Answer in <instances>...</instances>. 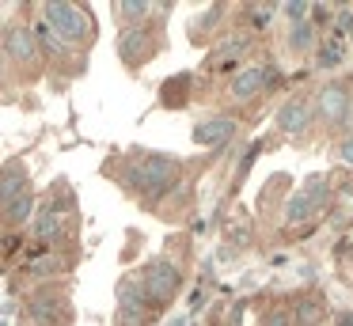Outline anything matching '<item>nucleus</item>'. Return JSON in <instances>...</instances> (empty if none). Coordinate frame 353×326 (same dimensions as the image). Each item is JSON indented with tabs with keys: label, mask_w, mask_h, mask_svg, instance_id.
I'll return each mask as SVG.
<instances>
[{
	"label": "nucleus",
	"mask_w": 353,
	"mask_h": 326,
	"mask_svg": "<svg viewBox=\"0 0 353 326\" xmlns=\"http://www.w3.org/2000/svg\"><path fill=\"white\" fill-rule=\"evenodd\" d=\"M148 12H152V4H118V15H122V23H130V27H137Z\"/></svg>",
	"instance_id": "a211bd4d"
},
{
	"label": "nucleus",
	"mask_w": 353,
	"mask_h": 326,
	"mask_svg": "<svg viewBox=\"0 0 353 326\" xmlns=\"http://www.w3.org/2000/svg\"><path fill=\"white\" fill-rule=\"evenodd\" d=\"M118 50H122V57L130 61V65H141V61L148 57V50H152V38H148L145 30L130 27V30H122V38H118Z\"/></svg>",
	"instance_id": "6e6552de"
},
{
	"label": "nucleus",
	"mask_w": 353,
	"mask_h": 326,
	"mask_svg": "<svg viewBox=\"0 0 353 326\" xmlns=\"http://www.w3.org/2000/svg\"><path fill=\"white\" fill-rule=\"evenodd\" d=\"M42 12H46V19H50V27L57 30V34L65 38V42H77V38H84L88 30V19H84V12H80L77 4H61V0H50L46 8H42Z\"/></svg>",
	"instance_id": "7ed1b4c3"
},
{
	"label": "nucleus",
	"mask_w": 353,
	"mask_h": 326,
	"mask_svg": "<svg viewBox=\"0 0 353 326\" xmlns=\"http://www.w3.org/2000/svg\"><path fill=\"white\" fill-rule=\"evenodd\" d=\"M350 27H353V12H350V8H342V12H338V19H334V34H345Z\"/></svg>",
	"instance_id": "5701e85b"
},
{
	"label": "nucleus",
	"mask_w": 353,
	"mask_h": 326,
	"mask_svg": "<svg viewBox=\"0 0 353 326\" xmlns=\"http://www.w3.org/2000/svg\"><path fill=\"white\" fill-rule=\"evenodd\" d=\"M342 38H334V42H327V45H323V53H319V65L323 68H334L338 65V61H342Z\"/></svg>",
	"instance_id": "aec40b11"
},
{
	"label": "nucleus",
	"mask_w": 353,
	"mask_h": 326,
	"mask_svg": "<svg viewBox=\"0 0 353 326\" xmlns=\"http://www.w3.org/2000/svg\"><path fill=\"white\" fill-rule=\"evenodd\" d=\"M289 323H292V318L285 315V311H270V315H266V326H289Z\"/></svg>",
	"instance_id": "393cba45"
},
{
	"label": "nucleus",
	"mask_w": 353,
	"mask_h": 326,
	"mask_svg": "<svg viewBox=\"0 0 353 326\" xmlns=\"http://www.w3.org/2000/svg\"><path fill=\"white\" fill-rule=\"evenodd\" d=\"M338 326H353V311H342V315H338Z\"/></svg>",
	"instance_id": "bb28decb"
},
{
	"label": "nucleus",
	"mask_w": 353,
	"mask_h": 326,
	"mask_svg": "<svg viewBox=\"0 0 353 326\" xmlns=\"http://www.w3.org/2000/svg\"><path fill=\"white\" fill-rule=\"evenodd\" d=\"M23 190H27V171H23V163L16 159V163H8L4 174H0V209H4L8 201H16Z\"/></svg>",
	"instance_id": "1a4fd4ad"
},
{
	"label": "nucleus",
	"mask_w": 353,
	"mask_h": 326,
	"mask_svg": "<svg viewBox=\"0 0 353 326\" xmlns=\"http://www.w3.org/2000/svg\"><path fill=\"white\" fill-rule=\"evenodd\" d=\"M232 136H236V118H205L194 125V141L205 144V148H213V144H228Z\"/></svg>",
	"instance_id": "39448f33"
},
{
	"label": "nucleus",
	"mask_w": 353,
	"mask_h": 326,
	"mask_svg": "<svg viewBox=\"0 0 353 326\" xmlns=\"http://www.w3.org/2000/svg\"><path fill=\"white\" fill-rule=\"evenodd\" d=\"M319 315H323L319 300H304L296 307V326H319Z\"/></svg>",
	"instance_id": "f3484780"
},
{
	"label": "nucleus",
	"mask_w": 353,
	"mask_h": 326,
	"mask_svg": "<svg viewBox=\"0 0 353 326\" xmlns=\"http://www.w3.org/2000/svg\"><path fill=\"white\" fill-rule=\"evenodd\" d=\"M34 42H42L50 53H61V42H57V38H54V30H50V27H42V23L34 27Z\"/></svg>",
	"instance_id": "4be33fe9"
},
{
	"label": "nucleus",
	"mask_w": 353,
	"mask_h": 326,
	"mask_svg": "<svg viewBox=\"0 0 353 326\" xmlns=\"http://www.w3.org/2000/svg\"><path fill=\"white\" fill-rule=\"evenodd\" d=\"M307 125H312V106L304 99H292L277 110V129H285V133H304Z\"/></svg>",
	"instance_id": "423d86ee"
},
{
	"label": "nucleus",
	"mask_w": 353,
	"mask_h": 326,
	"mask_svg": "<svg viewBox=\"0 0 353 326\" xmlns=\"http://www.w3.org/2000/svg\"><path fill=\"white\" fill-rule=\"evenodd\" d=\"M27 318L34 326H65L72 318V307L65 296H54V292H42L27 303Z\"/></svg>",
	"instance_id": "20e7f679"
},
{
	"label": "nucleus",
	"mask_w": 353,
	"mask_h": 326,
	"mask_svg": "<svg viewBox=\"0 0 353 326\" xmlns=\"http://www.w3.org/2000/svg\"><path fill=\"white\" fill-rule=\"evenodd\" d=\"M274 12H277L274 4H251V8H243V15L251 19V27H266L270 15H274Z\"/></svg>",
	"instance_id": "6ab92c4d"
},
{
	"label": "nucleus",
	"mask_w": 353,
	"mask_h": 326,
	"mask_svg": "<svg viewBox=\"0 0 353 326\" xmlns=\"http://www.w3.org/2000/svg\"><path fill=\"white\" fill-rule=\"evenodd\" d=\"M243 50H247V38H224L221 45H216V65H228L232 57H243Z\"/></svg>",
	"instance_id": "dca6fc26"
},
{
	"label": "nucleus",
	"mask_w": 353,
	"mask_h": 326,
	"mask_svg": "<svg viewBox=\"0 0 353 326\" xmlns=\"http://www.w3.org/2000/svg\"><path fill=\"white\" fill-rule=\"evenodd\" d=\"M312 38H315V27L307 19H292V30H289V50H296V53H304L307 45H312Z\"/></svg>",
	"instance_id": "4468645a"
},
{
	"label": "nucleus",
	"mask_w": 353,
	"mask_h": 326,
	"mask_svg": "<svg viewBox=\"0 0 353 326\" xmlns=\"http://www.w3.org/2000/svg\"><path fill=\"white\" fill-rule=\"evenodd\" d=\"M338 159H345V163H353V136H345V141L338 144Z\"/></svg>",
	"instance_id": "b1692460"
},
{
	"label": "nucleus",
	"mask_w": 353,
	"mask_h": 326,
	"mask_svg": "<svg viewBox=\"0 0 353 326\" xmlns=\"http://www.w3.org/2000/svg\"><path fill=\"white\" fill-rule=\"evenodd\" d=\"M125 182H130L137 194H145L148 201H156V197H163L171 186H175L179 179V163L171 156H145L141 163L125 167Z\"/></svg>",
	"instance_id": "f257e3e1"
},
{
	"label": "nucleus",
	"mask_w": 353,
	"mask_h": 326,
	"mask_svg": "<svg viewBox=\"0 0 353 326\" xmlns=\"http://www.w3.org/2000/svg\"><path fill=\"white\" fill-rule=\"evenodd\" d=\"M65 265L57 262V258H39V262H31V273L34 277H50V273H61Z\"/></svg>",
	"instance_id": "412c9836"
},
{
	"label": "nucleus",
	"mask_w": 353,
	"mask_h": 326,
	"mask_svg": "<svg viewBox=\"0 0 353 326\" xmlns=\"http://www.w3.org/2000/svg\"><path fill=\"white\" fill-rule=\"evenodd\" d=\"M319 110L334 121L345 118V110H350V91H345L342 83H327V88L319 91Z\"/></svg>",
	"instance_id": "9b49d317"
},
{
	"label": "nucleus",
	"mask_w": 353,
	"mask_h": 326,
	"mask_svg": "<svg viewBox=\"0 0 353 326\" xmlns=\"http://www.w3.org/2000/svg\"><path fill=\"white\" fill-rule=\"evenodd\" d=\"M179 285H183V273H179L168 258H156V262L145 265V292H148V300H152L156 307L168 303L171 296L179 292Z\"/></svg>",
	"instance_id": "f03ea898"
},
{
	"label": "nucleus",
	"mask_w": 353,
	"mask_h": 326,
	"mask_svg": "<svg viewBox=\"0 0 353 326\" xmlns=\"http://www.w3.org/2000/svg\"><path fill=\"white\" fill-rule=\"evenodd\" d=\"M281 12H285V15H307L312 8H307V4H285Z\"/></svg>",
	"instance_id": "a878e982"
},
{
	"label": "nucleus",
	"mask_w": 353,
	"mask_h": 326,
	"mask_svg": "<svg viewBox=\"0 0 353 326\" xmlns=\"http://www.w3.org/2000/svg\"><path fill=\"white\" fill-rule=\"evenodd\" d=\"M31 212H34V194H31V190H23V194H19L16 201L4 205V216H8L12 224H23V220L31 216Z\"/></svg>",
	"instance_id": "ddd939ff"
},
{
	"label": "nucleus",
	"mask_w": 353,
	"mask_h": 326,
	"mask_svg": "<svg viewBox=\"0 0 353 326\" xmlns=\"http://www.w3.org/2000/svg\"><path fill=\"white\" fill-rule=\"evenodd\" d=\"M315 205H319L315 197H307V194H296V197L289 201V209H285V220H289V224H300L304 216H312V212H315Z\"/></svg>",
	"instance_id": "2eb2a0df"
},
{
	"label": "nucleus",
	"mask_w": 353,
	"mask_h": 326,
	"mask_svg": "<svg viewBox=\"0 0 353 326\" xmlns=\"http://www.w3.org/2000/svg\"><path fill=\"white\" fill-rule=\"evenodd\" d=\"M4 50H8L16 61H34V50H39V42H34V30L12 27L8 34H4Z\"/></svg>",
	"instance_id": "9d476101"
},
{
	"label": "nucleus",
	"mask_w": 353,
	"mask_h": 326,
	"mask_svg": "<svg viewBox=\"0 0 353 326\" xmlns=\"http://www.w3.org/2000/svg\"><path fill=\"white\" fill-rule=\"evenodd\" d=\"M34 239H42V243H61L65 239V216L54 205H42L39 220H34Z\"/></svg>",
	"instance_id": "0eeeda50"
},
{
	"label": "nucleus",
	"mask_w": 353,
	"mask_h": 326,
	"mask_svg": "<svg viewBox=\"0 0 353 326\" xmlns=\"http://www.w3.org/2000/svg\"><path fill=\"white\" fill-rule=\"evenodd\" d=\"M262 91V68H247V72H239L236 80H232V95L236 99H251Z\"/></svg>",
	"instance_id": "f8f14e48"
}]
</instances>
